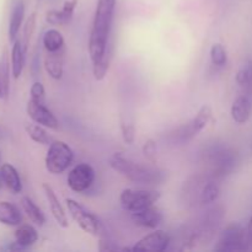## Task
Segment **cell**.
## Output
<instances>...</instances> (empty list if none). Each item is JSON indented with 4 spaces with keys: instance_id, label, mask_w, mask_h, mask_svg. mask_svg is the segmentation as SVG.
<instances>
[{
    "instance_id": "6da1fadb",
    "label": "cell",
    "mask_w": 252,
    "mask_h": 252,
    "mask_svg": "<svg viewBox=\"0 0 252 252\" xmlns=\"http://www.w3.org/2000/svg\"><path fill=\"white\" fill-rule=\"evenodd\" d=\"M116 2L117 0H97L89 38V56L93 64L102 58L110 44Z\"/></svg>"
},
{
    "instance_id": "7a4b0ae2",
    "label": "cell",
    "mask_w": 252,
    "mask_h": 252,
    "mask_svg": "<svg viewBox=\"0 0 252 252\" xmlns=\"http://www.w3.org/2000/svg\"><path fill=\"white\" fill-rule=\"evenodd\" d=\"M111 169L121 174L129 181L140 185H160L165 180V172L155 167L138 164L121 153H116L108 160Z\"/></svg>"
},
{
    "instance_id": "3957f363",
    "label": "cell",
    "mask_w": 252,
    "mask_h": 252,
    "mask_svg": "<svg viewBox=\"0 0 252 252\" xmlns=\"http://www.w3.org/2000/svg\"><path fill=\"white\" fill-rule=\"evenodd\" d=\"M238 154L224 145H213L204 152V162L208 165V179L216 180L230 175L238 165Z\"/></svg>"
},
{
    "instance_id": "277c9868",
    "label": "cell",
    "mask_w": 252,
    "mask_h": 252,
    "mask_svg": "<svg viewBox=\"0 0 252 252\" xmlns=\"http://www.w3.org/2000/svg\"><path fill=\"white\" fill-rule=\"evenodd\" d=\"M74 160V152L63 140H53L49 144L44 164L46 169L52 175L63 174L70 166Z\"/></svg>"
},
{
    "instance_id": "5b68a950",
    "label": "cell",
    "mask_w": 252,
    "mask_h": 252,
    "mask_svg": "<svg viewBox=\"0 0 252 252\" xmlns=\"http://www.w3.org/2000/svg\"><path fill=\"white\" fill-rule=\"evenodd\" d=\"M250 246V239L248 235V229L238 223L229 224L218 239V243L214 246V251L233 252L248 250Z\"/></svg>"
},
{
    "instance_id": "8992f818",
    "label": "cell",
    "mask_w": 252,
    "mask_h": 252,
    "mask_svg": "<svg viewBox=\"0 0 252 252\" xmlns=\"http://www.w3.org/2000/svg\"><path fill=\"white\" fill-rule=\"evenodd\" d=\"M161 194L153 189H123L120 196L121 204L130 214L138 213L145 208L154 206L160 199Z\"/></svg>"
},
{
    "instance_id": "52a82bcc",
    "label": "cell",
    "mask_w": 252,
    "mask_h": 252,
    "mask_svg": "<svg viewBox=\"0 0 252 252\" xmlns=\"http://www.w3.org/2000/svg\"><path fill=\"white\" fill-rule=\"evenodd\" d=\"M65 203L71 218L80 226L81 230L93 236H97L101 230V223L97 217L91 213L90 211H88L85 207L81 206L75 199L66 198Z\"/></svg>"
},
{
    "instance_id": "ba28073f",
    "label": "cell",
    "mask_w": 252,
    "mask_h": 252,
    "mask_svg": "<svg viewBox=\"0 0 252 252\" xmlns=\"http://www.w3.org/2000/svg\"><path fill=\"white\" fill-rule=\"evenodd\" d=\"M94 181H95V170L86 162H81L74 166L66 177V184L69 189L76 193H83L88 191L93 186Z\"/></svg>"
},
{
    "instance_id": "9c48e42d",
    "label": "cell",
    "mask_w": 252,
    "mask_h": 252,
    "mask_svg": "<svg viewBox=\"0 0 252 252\" xmlns=\"http://www.w3.org/2000/svg\"><path fill=\"white\" fill-rule=\"evenodd\" d=\"M26 111L29 117L33 121L34 123L43 126V127L49 128V129H57L59 127L58 118L54 116V113L46 106V103H39L36 101L31 100L27 102Z\"/></svg>"
},
{
    "instance_id": "30bf717a",
    "label": "cell",
    "mask_w": 252,
    "mask_h": 252,
    "mask_svg": "<svg viewBox=\"0 0 252 252\" xmlns=\"http://www.w3.org/2000/svg\"><path fill=\"white\" fill-rule=\"evenodd\" d=\"M171 244V238L162 230H155L140 239L132 248V251H154L162 252Z\"/></svg>"
},
{
    "instance_id": "8fae6325",
    "label": "cell",
    "mask_w": 252,
    "mask_h": 252,
    "mask_svg": "<svg viewBox=\"0 0 252 252\" xmlns=\"http://www.w3.org/2000/svg\"><path fill=\"white\" fill-rule=\"evenodd\" d=\"M130 217L135 225L145 229H157L164 220L161 211L154 206L143 209L138 213L130 214Z\"/></svg>"
},
{
    "instance_id": "7c38bea8",
    "label": "cell",
    "mask_w": 252,
    "mask_h": 252,
    "mask_svg": "<svg viewBox=\"0 0 252 252\" xmlns=\"http://www.w3.org/2000/svg\"><path fill=\"white\" fill-rule=\"evenodd\" d=\"M42 189H43V192L44 194H46V198L49 204V209H51V213L52 216H53V218L56 219L57 224L63 229L68 228V217H66L65 211H64L61 201H59L58 197H57L54 189H52V186H49L48 184L42 185Z\"/></svg>"
},
{
    "instance_id": "4fadbf2b",
    "label": "cell",
    "mask_w": 252,
    "mask_h": 252,
    "mask_svg": "<svg viewBox=\"0 0 252 252\" xmlns=\"http://www.w3.org/2000/svg\"><path fill=\"white\" fill-rule=\"evenodd\" d=\"M78 5V0H66L61 10H49L46 14V21L51 26H63L69 24L73 19L74 11Z\"/></svg>"
},
{
    "instance_id": "5bb4252c",
    "label": "cell",
    "mask_w": 252,
    "mask_h": 252,
    "mask_svg": "<svg viewBox=\"0 0 252 252\" xmlns=\"http://www.w3.org/2000/svg\"><path fill=\"white\" fill-rule=\"evenodd\" d=\"M63 61L64 48L58 52H47L44 57L43 65L47 74L54 80H59L63 76Z\"/></svg>"
},
{
    "instance_id": "9a60e30c",
    "label": "cell",
    "mask_w": 252,
    "mask_h": 252,
    "mask_svg": "<svg viewBox=\"0 0 252 252\" xmlns=\"http://www.w3.org/2000/svg\"><path fill=\"white\" fill-rule=\"evenodd\" d=\"M251 101L249 96L241 95L235 98V101L231 105V118L234 122L239 123V125H244L249 121L251 116Z\"/></svg>"
},
{
    "instance_id": "2e32d148",
    "label": "cell",
    "mask_w": 252,
    "mask_h": 252,
    "mask_svg": "<svg viewBox=\"0 0 252 252\" xmlns=\"http://www.w3.org/2000/svg\"><path fill=\"white\" fill-rule=\"evenodd\" d=\"M25 19V2L22 0L15 4L14 9H12L11 16H10L9 21V29H7V36H9V41L14 43L17 38L20 29H21L22 24H24Z\"/></svg>"
},
{
    "instance_id": "e0dca14e",
    "label": "cell",
    "mask_w": 252,
    "mask_h": 252,
    "mask_svg": "<svg viewBox=\"0 0 252 252\" xmlns=\"http://www.w3.org/2000/svg\"><path fill=\"white\" fill-rule=\"evenodd\" d=\"M25 54H26V49L24 48L21 39H16L12 43L11 48V56H10V68H11V74L14 79H19L21 76L22 71H24L25 66Z\"/></svg>"
},
{
    "instance_id": "ac0fdd59",
    "label": "cell",
    "mask_w": 252,
    "mask_h": 252,
    "mask_svg": "<svg viewBox=\"0 0 252 252\" xmlns=\"http://www.w3.org/2000/svg\"><path fill=\"white\" fill-rule=\"evenodd\" d=\"M37 240H38V233L30 224H20L19 228L15 230V243L22 250L31 248L37 243Z\"/></svg>"
},
{
    "instance_id": "d6986e66",
    "label": "cell",
    "mask_w": 252,
    "mask_h": 252,
    "mask_svg": "<svg viewBox=\"0 0 252 252\" xmlns=\"http://www.w3.org/2000/svg\"><path fill=\"white\" fill-rule=\"evenodd\" d=\"M0 176L5 186L12 193H20L22 191V182L17 170L11 164H2L0 167Z\"/></svg>"
},
{
    "instance_id": "ffe728a7",
    "label": "cell",
    "mask_w": 252,
    "mask_h": 252,
    "mask_svg": "<svg viewBox=\"0 0 252 252\" xmlns=\"http://www.w3.org/2000/svg\"><path fill=\"white\" fill-rule=\"evenodd\" d=\"M0 223L9 226H17L22 223L20 209L10 202H0Z\"/></svg>"
},
{
    "instance_id": "44dd1931",
    "label": "cell",
    "mask_w": 252,
    "mask_h": 252,
    "mask_svg": "<svg viewBox=\"0 0 252 252\" xmlns=\"http://www.w3.org/2000/svg\"><path fill=\"white\" fill-rule=\"evenodd\" d=\"M21 207L32 223H34L38 226L44 225V223H46V216H44V213L42 212V209L39 208V207L37 206L31 198H30V197L27 196L22 197Z\"/></svg>"
},
{
    "instance_id": "7402d4cb",
    "label": "cell",
    "mask_w": 252,
    "mask_h": 252,
    "mask_svg": "<svg viewBox=\"0 0 252 252\" xmlns=\"http://www.w3.org/2000/svg\"><path fill=\"white\" fill-rule=\"evenodd\" d=\"M46 127L38 125V123H29L25 126V130H26L27 135L30 139L33 140L34 143H38L42 145H49L53 142V138L49 135V133L44 129Z\"/></svg>"
},
{
    "instance_id": "603a6c76",
    "label": "cell",
    "mask_w": 252,
    "mask_h": 252,
    "mask_svg": "<svg viewBox=\"0 0 252 252\" xmlns=\"http://www.w3.org/2000/svg\"><path fill=\"white\" fill-rule=\"evenodd\" d=\"M220 196V187L217 184L216 180L207 179L206 184H203L199 191V202L202 204H211L216 202Z\"/></svg>"
},
{
    "instance_id": "cb8c5ba5",
    "label": "cell",
    "mask_w": 252,
    "mask_h": 252,
    "mask_svg": "<svg viewBox=\"0 0 252 252\" xmlns=\"http://www.w3.org/2000/svg\"><path fill=\"white\" fill-rule=\"evenodd\" d=\"M43 47L46 52H58L64 48V37L58 30L49 29L43 34Z\"/></svg>"
},
{
    "instance_id": "d4e9b609",
    "label": "cell",
    "mask_w": 252,
    "mask_h": 252,
    "mask_svg": "<svg viewBox=\"0 0 252 252\" xmlns=\"http://www.w3.org/2000/svg\"><path fill=\"white\" fill-rule=\"evenodd\" d=\"M112 51H113V46H111V43L108 44L107 47V51L105 52L102 58L100 59L98 62L94 63L93 66V74H94V78L96 80H102L103 78L106 76L107 74L108 68H110V64H111V59H112Z\"/></svg>"
},
{
    "instance_id": "484cf974",
    "label": "cell",
    "mask_w": 252,
    "mask_h": 252,
    "mask_svg": "<svg viewBox=\"0 0 252 252\" xmlns=\"http://www.w3.org/2000/svg\"><path fill=\"white\" fill-rule=\"evenodd\" d=\"M196 135L197 133L194 132L193 127H192L191 122H189L175 129L172 133H170L169 139L172 144H185V143L189 142Z\"/></svg>"
},
{
    "instance_id": "4316f807",
    "label": "cell",
    "mask_w": 252,
    "mask_h": 252,
    "mask_svg": "<svg viewBox=\"0 0 252 252\" xmlns=\"http://www.w3.org/2000/svg\"><path fill=\"white\" fill-rule=\"evenodd\" d=\"M212 115H213V112H212V107L209 105H203L199 108L193 120L191 121L192 127H193L194 132H196L197 134L201 133L202 130L207 127L209 121L212 120Z\"/></svg>"
},
{
    "instance_id": "83f0119b",
    "label": "cell",
    "mask_w": 252,
    "mask_h": 252,
    "mask_svg": "<svg viewBox=\"0 0 252 252\" xmlns=\"http://www.w3.org/2000/svg\"><path fill=\"white\" fill-rule=\"evenodd\" d=\"M236 83L248 91H252V59H248L236 73Z\"/></svg>"
},
{
    "instance_id": "f1b7e54d",
    "label": "cell",
    "mask_w": 252,
    "mask_h": 252,
    "mask_svg": "<svg viewBox=\"0 0 252 252\" xmlns=\"http://www.w3.org/2000/svg\"><path fill=\"white\" fill-rule=\"evenodd\" d=\"M121 132L126 144H133L135 139V126L128 115H121Z\"/></svg>"
},
{
    "instance_id": "f546056e",
    "label": "cell",
    "mask_w": 252,
    "mask_h": 252,
    "mask_svg": "<svg viewBox=\"0 0 252 252\" xmlns=\"http://www.w3.org/2000/svg\"><path fill=\"white\" fill-rule=\"evenodd\" d=\"M211 61L212 64L217 68H221L228 62V56L223 44L214 43L211 48Z\"/></svg>"
},
{
    "instance_id": "4dcf8cb0",
    "label": "cell",
    "mask_w": 252,
    "mask_h": 252,
    "mask_svg": "<svg viewBox=\"0 0 252 252\" xmlns=\"http://www.w3.org/2000/svg\"><path fill=\"white\" fill-rule=\"evenodd\" d=\"M9 95V64L6 58L0 61V98H6Z\"/></svg>"
},
{
    "instance_id": "1f68e13d",
    "label": "cell",
    "mask_w": 252,
    "mask_h": 252,
    "mask_svg": "<svg viewBox=\"0 0 252 252\" xmlns=\"http://www.w3.org/2000/svg\"><path fill=\"white\" fill-rule=\"evenodd\" d=\"M34 29H36V14H31L29 16V19L26 20L24 26V38H22V44H24V48L26 49L29 47L30 41L32 38V34H33Z\"/></svg>"
},
{
    "instance_id": "d6a6232c",
    "label": "cell",
    "mask_w": 252,
    "mask_h": 252,
    "mask_svg": "<svg viewBox=\"0 0 252 252\" xmlns=\"http://www.w3.org/2000/svg\"><path fill=\"white\" fill-rule=\"evenodd\" d=\"M30 95H31V100L39 103H46V90L39 81L32 84L31 89H30Z\"/></svg>"
},
{
    "instance_id": "836d02e7",
    "label": "cell",
    "mask_w": 252,
    "mask_h": 252,
    "mask_svg": "<svg viewBox=\"0 0 252 252\" xmlns=\"http://www.w3.org/2000/svg\"><path fill=\"white\" fill-rule=\"evenodd\" d=\"M143 154L149 161L155 162V160H157V143L153 139H148L143 145Z\"/></svg>"
},
{
    "instance_id": "e575fe53",
    "label": "cell",
    "mask_w": 252,
    "mask_h": 252,
    "mask_svg": "<svg viewBox=\"0 0 252 252\" xmlns=\"http://www.w3.org/2000/svg\"><path fill=\"white\" fill-rule=\"evenodd\" d=\"M248 235L249 239H250V244H252V217L249 221V226H248Z\"/></svg>"
},
{
    "instance_id": "d590c367",
    "label": "cell",
    "mask_w": 252,
    "mask_h": 252,
    "mask_svg": "<svg viewBox=\"0 0 252 252\" xmlns=\"http://www.w3.org/2000/svg\"><path fill=\"white\" fill-rule=\"evenodd\" d=\"M4 184V182H2V179H1V176H0V187H1V185Z\"/></svg>"
}]
</instances>
